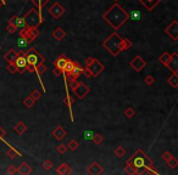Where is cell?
Listing matches in <instances>:
<instances>
[{"label":"cell","instance_id":"cell-1","mask_svg":"<svg viewBox=\"0 0 178 175\" xmlns=\"http://www.w3.org/2000/svg\"><path fill=\"white\" fill-rule=\"evenodd\" d=\"M102 18H104V21L107 22L113 29H118L121 26H123L128 21L129 17H128V13L124 11V9L116 2L102 15Z\"/></svg>","mask_w":178,"mask_h":175},{"label":"cell","instance_id":"cell-2","mask_svg":"<svg viewBox=\"0 0 178 175\" xmlns=\"http://www.w3.org/2000/svg\"><path fill=\"white\" fill-rule=\"evenodd\" d=\"M127 164H131L135 169H142L144 167L153 165V159L148 154H145L144 151L138 150L127 159Z\"/></svg>","mask_w":178,"mask_h":175},{"label":"cell","instance_id":"cell-3","mask_svg":"<svg viewBox=\"0 0 178 175\" xmlns=\"http://www.w3.org/2000/svg\"><path fill=\"white\" fill-rule=\"evenodd\" d=\"M121 42H122V38L116 32H113L109 38H106V39L104 40L102 45H104V48H105L112 56H117V55L120 54L118 46H120Z\"/></svg>","mask_w":178,"mask_h":175},{"label":"cell","instance_id":"cell-4","mask_svg":"<svg viewBox=\"0 0 178 175\" xmlns=\"http://www.w3.org/2000/svg\"><path fill=\"white\" fill-rule=\"evenodd\" d=\"M23 20L26 22V26H27V27L38 28V27L42 24V22H43V17H42L40 10L33 8V9H31V10L24 15Z\"/></svg>","mask_w":178,"mask_h":175},{"label":"cell","instance_id":"cell-5","mask_svg":"<svg viewBox=\"0 0 178 175\" xmlns=\"http://www.w3.org/2000/svg\"><path fill=\"white\" fill-rule=\"evenodd\" d=\"M24 56H26V60L29 65H33V66H38L39 63H43L45 61V58L42 56V55L38 52L37 49L34 48H31L29 50H27L24 52Z\"/></svg>","mask_w":178,"mask_h":175},{"label":"cell","instance_id":"cell-6","mask_svg":"<svg viewBox=\"0 0 178 175\" xmlns=\"http://www.w3.org/2000/svg\"><path fill=\"white\" fill-rule=\"evenodd\" d=\"M39 31H38V28H31V27H24L22 28L21 31H20V37H22V38H26V39H28L29 42H32V40H35L38 37H39Z\"/></svg>","mask_w":178,"mask_h":175},{"label":"cell","instance_id":"cell-7","mask_svg":"<svg viewBox=\"0 0 178 175\" xmlns=\"http://www.w3.org/2000/svg\"><path fill=\"white\" fill-rule=\"evenodd\" d=\"M86 67H87L89 71H90L92 77H98L101 72L104 71V68H105L104 65L101 63L99 60H97V58H94V60H93V62H92L89 66H86Z\"/></svg>","mask_w":178,"mask_h":175},{"label":"cell","instance_id":"cell-8","mask_svg":"<svg viewBox=\"0 0 178 175\" xmlns=\"http://www.w3.org/2000/svg\"><path fill=\"white\" fill-rule=\"evenodd\" d=\"M15 65L17 67V72L23 74L26 72V67L28 65L27 60H26V56H24V52L23 51H20V55L17 56V58L15 60Z\"/></svg>","mask_w":178,"mask_h":175},{"label":"cell","instance_id":"cell-9","mask_svg":"<svg viewBox=\"0 0 178 175\" xmlns=\"http://www.w3.org/2000/svg\"><path fill=\"white\" fill-rule=\"evenodd\" d=\"M72 90H73L75 95H76L78 98H81V100L86 98V95H87L89 91H90V89H89L84 83H77V84H76V87L73 88Z\"/></svg>","mask_w":178,"mask_h":175},{"label":"cell","instance_id":"cell-10","mask_svg":"<svg viewBox=\"0 0 178 175\" xmlns=\"http://www.w3.org/2000/svg\"><path fill=\"white\" fill-rule=\"evenodd\" d=\"M49 13L54 17V18H60L64 13H65V9L60 5V2H54L53 6L49 8Z\"/></svg>","mask_w":178,"mask_h":175},{"label":"cell","instance_id":"cell-11","mask_svg":"<svg viewBox=\"0 0 178 175\" xmlns=\"http://www.w3.org/2000/svg\"><path fill=\"white\" fill-rule=\"evenodd\" d=\"M165 32L172 40H178V21L172 22L165 29Z\"/></svg>","mask_w":178,"mask_h":175},{"label":"cell","instance_id":"cell-12","mask_svg":"<svg viewBox=\"0 0 178 175\" xmlns=\"http://www.w3.org/2000/svg\"><path fill=\"white\" fill-rule=\"evenodd\" d=\"M145 65H146L145 60H143L140 56H135L133 60L129 62V66L133 68L135 72H140V71L145 67Z\"/></svg>","mask_w":178,"mask_h":175},{"label":"cell","instance_id":"cell-13","mask_svg":"<svg viewBox=\"0 0 178 175\" xmlns=\"http://www.w3.org/2000/svg\"><path fill=\"white\" fill-rule=\"evenodd\" d=\"M102 172H104V169H102V167L98 162L92 163L88 167V169H87V173L89 175H100L102 174Z\"/></svg>","mask_w":178,"mask_h":175},{"label":"cell","instance_id":"cell-14","mask_svg":"<svg viewBox=\"0 0 178 175\" xmlns=\"http://www.w3.org/2000/svg\"><path fill=\"white\" fill-rule=\"evenodd\" d=\"M9 23H12L17 29H22L24 27H27V26H26V22L23 20V17H18V16H16V15L12 16L11 18H10Z\"/></svg>","mask_w":178,"mask_h":175},{"label":"cell","instance_id":"cell-15","mask_svg":"<svg viewBox=\"0 0 178 175\" xmlns=\"http://www.w3.org/2000/svg\"><path fill=\"white\" fill-rule=\"evenodd\" d=\"M20 55V51H16L15 49H10L5 56H4V60L8 62V63H15V60L17 58V56Z\"/></svg>","mask_w":178,"mask_h":175},{"label":"cell","instance_id":"cell-16","mask_svg":"<svg viewBox=\"0 0 178 175\" xmlns=\"http://www.w3.org/2000/svg\"><path fill=\"white\" fill-rule=\"evenodd\" d=\"M166 67L170 68L173 73H178V54L177 52H175V54L172 55V58H171V61L168 62V65H167Z\"/></svg>","mask_w":178,"mask_h":175},{"label":"cell","instance_id":"cell-17","mask_svg":"<svg viewBox=\"0 0 178 175\" xmlns=\"http://www.w3.org/2000/svg\"><path fill=\"white\" fill-rule=\"evenodd\" d=\"M67 60H68V58H67L65 55H60L55 61H54V66H55L56 68H59V69H61V71L64 72V68H65Z\"/></svg>","mask_w":178,"mask_h":175},{"label":"cell","instance_id":"cell-18","mask_svg":"<svg viewBox=\"0 0 178 175\" xmlns=\"http://www.w3.org/2000/svg\"><path fill=\"white\" fill-rule=\"evenodd\" d=\"M53 37H54V39L56 42H61L66 37V31L64 28H61V27H57L55 31L53 32Z\"/></svg>","mask_w":178,"mask_h":175},{"label":"cell","instance_id":"cell-19","mask_svg":"<svg viewBox=\"0 0 178 175\" xmlns=\"http://www.w3.org/2000/svg\"><path fill=\"white\" fill-rule=\"evenodd\" d=\"M66 135H67V131L65 130L62 127H56L55 129L53 130V136L55 138L56 140H62Z\"/></svg>","mask_w":178,"mask_h":175},{"label":"cell","instance_id":"cell-20","mask_svg":"<svg viewBox=\"0 0 178 175\" xmlns=\"http://www.w3.org/2000/svg\"><path fill=\"white\" fill-rule=\"evenodd\" d=\"M56 172H57V174H60V175L72 174V169H71V167H70L67 163H61V164H60V165L57 167Z\"/></svg>","mask_w":178,"mask_h":175},{"label":"cell","instance_id":"cell-21","mask_svg":"<svg viewBox=\"0 0 178 175\" xmlns=\"http://www.w3.org/2000/svg\"><path fill=\"white\" fill-rule=\"evenodd\" d=\"M142 5H144L149 11H153L155 9V6L161 1V0H139Z\"/></svg>","mask_w":178,"mask_h":175},{"label":"cell","instance_id":"cell-22","mask_svg":"<svg viewBox=\"0 0 178 175\" xmlns=\"http://www.w3.org/2000/svg\"><path fill=\"white\" fill-rule=\"evenodd\" d=\"M82 71H83V67L79 65L78 62L73 61V68H72V71L70 72V73L72 74V77H73L75 79H78V77L82 74Z\"/></svg>","mask_w":178,"mask_h":175},{"label":"cell","instance_id":"cell-23","mask_svg":"<svg viewBox=\"0 0 178 175\" xmlns=\"http://www.w3.org/2000/svg\"><path fill=\"white\" fill-rule=\"evenodd\" d=\"M32 172V168L29 167V164L26 163V162H22L20 164V167L17 168V173L18 174H23V175H27V174H31Z\"/></svg>","mask_w":178,"mask_h":175},{"label":"cell","instance_id":"cell-24","mask_svg":"<svg viewBox=\"0 0 178 175\" xmlns=\"http://www.w3.org/2000/svg\"><path fill=\"white\" fill-rule=\"evenodd\" d=\"M132 42L129 40V39H122V42L120 44V46H118V50H120V52L121 51H126V50H129L131 48H132Z\"/></svg>","mask_w":178,"mask_h":175},{"label":"cell","instance_id":"cell-25","mask_svg":"<svg viewBox=\"0 0 178 175\" xmlns=\"http://www.w3.org/2000/svg\"><path fill=\"white\" fill-rule=\"evenodd\" d=\"M13 129H15V131H16L18 135H23V134L27 131V125H26L23 122H18Z\"/></svg>","mask_w":178,"mask_h":175},{"label":"cell","instance_id":"cell-26","mask_svg":"<svg viewBox=\"0 0 178 175\" xmlns=\"http://www.w3.org/2000/svg\"><path fill=\"white\" fill-rule=\"evenodd\" d=\"M6 156L10 158V159H13V158H17V157H21V153L18 152L15 147H12V146H10V150L6 152Z\"/></svg>","mask_w":178,"mask_h":175},{"label":"cell","instance_id":"cell-27","mask_svg":"<svg viewBox=\"0 0 178 175\" xmlns=\"http://www.w3.org/2000/svg\"><path fill=\"white\" fill-rule=\"evenodd\" d=\"M167 82H168V84H170L172 88L177 89L178 88V73H173V76L170 77Z\"/></svg>","mask_w":178,"mask_h":175},{"label":"cell","instance_id":"cell-28","mask_svg":"<svg viewBox=\"0 0 178 175\" xmlns=\"http://www.w3.org/2000/svg\"><path fill=\"white\" fill-rule=\"evenodd\" d=\"M171 58H172V55H170L168 52H164V54L160 56V58H159V61L162 63V65L167 66L168 65V62L171 61Z\"/></svg>","mask_w":178,"mask_h":175},{"label":"cell","instance_id":"cell-29","mask_svg":"<svg viewBox=\"0 0 178 175\" xmlns=\"http://www.w3.org/2000/svg\"><path fill=\"white\" fill-rule=\"evenodd\" d=\"M128 17L132 20V21H140V18H142V13H140V11L139 10H133L131 13H128Z\"/></svg>","mask_w":178,"mask_h":175},{"label":"cell","instance_id":"cell-30","mask_svg":"<svg viewBox=\"0 0 178 175\" xmlns=\"http://www.w3.org/2000/svg\"><path fill=\"white\" fill-rule=\"evenodd\" d=\"M29 43H31V42H29L28 39L20 37L18 40H17V48H18V49H26V48L29 45Z\"/></svg>","mask_w":178,"mask_h":175},{"label":"cell","instance_id":"cell-31","mask_svg":"<svg viewBox=\"0 0 178 175\" xmlns=\"http://www.w3.org/2000/svg\"><path fill=\"white\" fill-rule=\"evenodd\" d=\"M46 66H44L43 63H39L38 66H35V73L38 74V79L40 78V76L43 74V73H45L46 72Z\"/></svg>","mask_w":178,"mask_h":175},{"label":"cell","instance_id":"cell-32","mask_svg":"<svg viewBox=\"0 0 178 175\" xmlns=\"http://www.w3.org/2000/svg\"><path fill=\"white\" fill-rule=\"evenodd\" d=\"M124 154H126V148L123 146H117L115 150V156L118 158H122V157H124Z\"/></svg>","mask_w":178,"mask_h":175},{"label":"cell","instance_id":"cell-33","mask_svg":"<svg viewBox=\"0 0 178 175\" xmlns=\"http://www.w3.org/2000/svg\"><path fill=\"white\" fill-rule=\"evenodd\" d=\"M32 2H33V5H35V6L40 10V9L44 8L45 5H48L49 0H32Z\"/></svg>","mask_w":178,"mask_h":175},{"label":"cell","instance_id":"cell-34","mask_svg":"<svg viewBox=\"0 0 178 175\" xmlns=\"http://www.w3.org/2000/svg\"><path fill=\"white\" fill-rule=\"evenodd\" d=\"M34 102H35V101H34L31 96H28V98H26L23 100V105H24L26 108H32L34 106Z\"/></svg>","mask_w":178,"mask_h":175},{"label":"cell","instance_id":"cell-35","mask_svg":"<svg viewBox=\"0 0 178 175\" xmlns=\"http://www.w3.org/2000/svg\"><path fill=\"white\" fill-rule=\"evenodd\" d=\"M166 164L170 167V168H172V169H175V168H177V165H178V162H177V159L172 156V157H170L166 161Z\"/></svg>","mask_w":178,"mask_h":175},{"label":"cell","instance_id":"cell-36","mask_svg":"<svg viewBox=\"0 0 178 175\" xmlns=\"http://www.w3.org/2000/svg\"><path fill=\"white\" fill-rule=\"evenodd\" d=\"M104 140V138H102V135L101 134H98V132H94V135H93V139H92V141L94 142L95 145H100L101 142Z\"/></svg>","mask_w":178,"mask_h":175},{"label":"cell","instance_id":"cell-37","mask_svg":"<svg viewBox=\"0 0 178 175\" xmlns=\"http://www.w3.org/2000/svg\"><path fill=\"white\" fill-rule=\"evenodd\" d=\"M78 146H79V143H78L76 140H71V141L67 143V148L71 150V151H76Z\"/></svg>","mask_w":178,"mask_h":175},{"label":"cell","instance_id":"cell-38","mask_svg":"<svg viewBox=\"0 0 178 175\" xmlns=\"http://www.w3.org/2000/svg\"><path fill=\"white\" fill-rule=\"evenodd\" d=\"M93 135H94V131H92V130H84L83 131V139H84V140H87V141H92Z\"/></svg>","mask_w":178,"mask_h":175},{"label":"cell","instance_id":"cell-39","mask_svg":"<svg viewBox=\"0 0 178 175\" xmlns=\"http://www.w3.org/2000/svg\"><path fill=\"white\" fill-rule=\"evenodd\" d=\"M72 68H73V61L72 60H67L66 65H65V68H64V73H68V72H71L72 71Z\"/></svg>","mask_w":178,"mask_h":175},{"label":"cell","instance_id":"cell-40","mask_svg":"<svg viewBox=\"0 0 178 175\" xmlns=\"http://www.w3.org/2000/svg\"><path fill=\"white\" fill-rule=\"evenodd\" d=\"M134 114H135V111H134L133 107H128V108H126V111H124V116L127 118H133Z\"/></svg>","mask_w":178,"mask_h":175},{"label":"cell","instance_id":"cell-41","mask_svg":"<svg viewBox=\"0 0 178 175\" xmlns=\"http://www.w3.org/2000/svg\"><path fill=\"white\" fill-rule=\"evenodd\" d=\"M153 174V175H157L159 174V172L155 170L154 168H153V165H149V167H144V174Z\"/></svg>","mask_w":178,"mask_h":175},{"label":"cell","instance_id":"cell-42","mask_svg":"<svg viewBox=\"0 0 178 175\" xmlns=\"http://www.w3.org/2000/svg\"><path fill=\"white\" fill-rule=\"evenodd\" d=\"M124 172H126L127 174L135 175V168H134V167H132L131 164H127V165L124 167Z\"/></svg>","mask_w":178,"mask_h":175},{"label":"cell","instance_id":"cell-43","mask_svg":"<svg viewBox=\"0 0 178 175\" xmlns=\"http://www.w3.org/2000/svg\"><path fill=\"white\" fill-rule=\"evenodd\" d=\"M73 98H71V96L68 95V94H66V96H65V98H64V103L66 105L67 107H71L72 105H73Z\"/></svg>","mask_w":178,"mask_h":175},{"label":"cell","instance_id":"cell-44","mask_svg":"<svg viewBox=\"0 0 178 175\" xmlns=\"http://www.w3.org/2000/svg\"><path fill=\"white\" fill-rule=\"evenodd\" d=\"M6 69H8V72L11 73V74H15V73L17 72V67H16L15 63H9L8 67H6Z\"/></svg>","mask_w":178,"mask_h":175},{"label":"cell","instance_id":"cell-45","mask_svg":"<svg viewBox=\"0 0 178 175\" xmlns=\"http://www.w3.org/2000/svg\"><path fill=\"white\" fill-rule=\"evenodd\" d=\"M29 96L33 98L34 101H38V100L40 98V96H42V94H40L38 90H33V91L31 92V95H29Z\"/></svg>","mask_w":178,"mask_h":175},{"label":"cell","instance_id":"cell-46","mask_svg":"<svg viewBox=\"0 0 178 175\" xmlns=\"http://www.w3.org/2000/svg\"><path fill=\"white\" fill-rule=\"evenodd\" d=\"M56 150H57V152L59 153L64 154V153L67 151V146H65L64 143H60V145H57V146H56Z\"/></svg>","mask_w":178,"mask_h":175},{"label":"cell","instance_id":"cell-47","mask_svg":"<svg viewBox=\"0 0 178 175\" xmlns=\"http://www.w3.org/2000/svg\"><path fill=\"white\" fill-rule=\"evenodd\" d=\"M6 31L10 33V34H15L16 33V31H17V28L12 24V23H9L8 26H6Z\"/></svg>","mask_w":178,"mask_h":175},{"label":"cell","instance_id":"cell-48","mask_svg":"<svg viewBox=\"0 0 178 175\" xmlns=\"http://www.w3.org/2000/svg\"><path fill=\"white\" fill-rule=\"evenodd\" d=\"M6 173H8V174H10V175L16 174V173H17V168H16L15 165H9V167H8Z\"/></svg>","mask_w":178,"mask_h":175},{"label":"cell","instance_id":"cell-49","mask_svg":"<svg viewBox=\"0 0 178 175\" xmlns=\"http://www.w3.org/2000/svg\"><path fill=\"white\" fill-rule=\"evenodd\" d=\"M145 83H146L148 85L154 84V83H155V78H154L153 76H146L145 77Z\"/></svg>","mask_w":178,"mask_h":175},{"label":"cell","instance_id":"cell-50","mask_svg":"<svg viewBox=\"0 0 178 175\" xmlns=\"http://www.w3.org/2000/svg\"><path fill=\"white\" fill-rule=\"evenodd\" d=\"M43 168L45 170H50L53 168V163L50 161H45V162H43Z\"/></svg>","mask_w":178,"mask_h":175},{"label":"cell","instance_id":"cell-51","mask_svg":"<svg viewBox=\"0 0 178 175\" xmlns=\"http://www.w3.org/2000/svg\"><path fill=\"white\" fill-rule=\"evenodd\" d=\"M82 74H84V76L87 77V78H90V77H92V73H90V71H89L87 67H86V68H83V71H82Z\"/></svg>","mask_w":178,"mask_h":175},{"label":"cell","instance_id":"cell-52","mask_svg":"<svg viewBox=\"0 0 178 175\" xmlns=\"http://www.w3.org/2000/svg\"><path fill=\"white\" fill-rule=\"evenodd\" d=\"M170 157H172V154H171L170 152H164L162 154H161V158H162V159L165 161V162H166L167 159L170 158Z\"/></svg>","mask_w":178,"mask_h":175},{"label":"cell","instance_id":"cell-53","mask_svg":"<svg viewBox=\"0 0 178 175\" xmlns=\"http://www.w3.org/2000/svg\"><path fill=\"white\" fill-rule=\"evenodd\" d=\"M53 73H54V76H56V77H60L61 76V74H62V73H64V72H62V71H61V69H59V68H54V71H53Z\"/></svg>","mask_w":178,"mask_h":175},{"label":"cell","instance_id":"cell-54","mask_svg":"<svg viewBox=\"0 0 178 175\" xmlns=\"http://www.w3.org/2000/svg\"><path fill=\"white\" fill-rule=\"evenodd\" d=\"M93 60H94V57H88L87 60H86V66H89L92 62H93Z\"/></svg>","mask_w":178,"mask_h":175},{"label":"cell","instance_id":"cell-55","mask_svg":"<svg viewBox=\"0 0 178 175\" xmlns=\"http://www.w3.org/2000/svg\"><path fill=\"white\" fill-rule=\"evenodd\" d=\"M5 134H6V131H5L4 129H3V128H1V127H0V140L3 139L1 136H5Z\"/></svg>","mask_w":178,"mask_h":175},{"label":"cell","instance_id":"cell-56","mask_svg":"<svg viewBox=\"0 0 178 175\" xmlns=\"http://www.w3.org/2000/svg\"><path fill=\"white\" fill-rule=\"evenodd\" d=\"M6 5V0H0V6H5Z\"/></svg>","mask_w":178,"mask_h":175},{"label":"cell","instance_id":"cell-57","mask_svg":"<svg viewBox=\"0 0 178 175\" xmlns=\"http://www.w3.org/2000/svg\"><path fill=\"white\" fill-rule=\"evenodd\" d=\"M20 1H26V0H20Z\"/></svg>","mask_w":178,"mask_h":175},{"label":"cell","instance_id":"cell-58","mask_svg":"<svg viewBox=\"0 0 178 175\" xmlns=\"http://www.w3.org/2000/svg\"><path fill=\"white\" fill-rule=\"evenodd\" d=\"M113 1H118V0H113Z\"/></svg>","mask_w":178,"mask_h":175},{"label":"cell","instance_id":"cell-59","mask_svg":"<svg viewBox=\"0 0 178 175\" xmlns=\"http://www.w3.org/2000/svg\"><path fill=\"white\" fill-rule=\"evenodd\" d=\"M0 49H1V46H0Z\"/></svg>","mask_w":178,"mask_h":175}]
</instances>
